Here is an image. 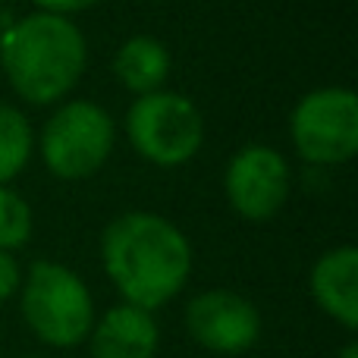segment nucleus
<instances>
[{"instance_id":"9d476101","label":"nucleus","mask_w":358,"mask_h":358,"mask_svg":"<svg viewBox=\"0 0 358 358\" xmlns=\"http://www.w3.org/2000/svg\"><path fill=\"white\" fill-rule=\"evenodd\" d=\"M311 292L327 315L343 327H358V248L343 245L327 252L311 271Z\"/></svg>"},{"instance_id":"1a4fd4ad","label":"nucleus","mask_w":358,"mask_h":358,"mask_svg":"<svg viewBox=\"0 0 358 358\" xmlns=\"http://www.w3.org/2000/svg\"><path fill=\"white\" fill-rule=\"evenodd\" d=\"M157 324L148 308L117 305L110 308L92 336V358H155Z\"/></svg>"},{"instance_id":"f257e3e1","label":"nucleus","mask_w":358,"mask_h":358,"mask_svg":"<svg viewBox=\"0 0 358 358\" xmlns=\"http://www.w3.org/2000/svg\"><path fill=\"white\" fill-rule=\"evenodd\" d=\"M104 267L129 305L157 308L182 289L192 267L182 233L155 214H126L104 233Z\"/></svg>"},{"instance_id":"7ed1b4c3","label":"nucleus","mask_w":358,"mask_h":358,"mask_svg":"<svg viewBox=\"0 0 358 358\" xmlns=\"http://www.w3.org/2000/svg\"><path fill=\"white\" fill-rule=\"evenodd\" d=\"M22 315L38 340L50 346H76L92 330V296L73 271L38 261L25 280Z\"/></svg>"},{"instance_id":"4468645a","label":"nucleus","mask_w":358,"mask_h":358,"mask_svg":"<svg viewBox=\"0 0 358 358\" xmlns=\"http://www.w3.org/2000/svg\"><path fill=\"white\" fill-rule=\"evenodd\" d=\"M16 286H19V267H16V261H13L6 252H0V302H3V299H10Z\"/></svg>"},{"instance_id":"f8f14e48","label":"nucleus","mask_w":358,"mask_h":358,"mask_svg":"<svg viewBox=\"0 0 358 358\" xmlns=\"http://www.w3.org/2000/svg\"><path fill=\"white\" fill-rule=\"evenodd\" d=\"M29 155H31L29 120L19 110H13V107L0 104V185L25 167Z\"/></svg>"},{"instance_id":"dca6fc26","label":"nucleus","mask_w":358,"mask_h":358,"mask_svg":"<svg viewBox=\"0 0 358 358\" xmlns=\"http://www.w3.org/2000/svg\"><path fill=\"white\" fill-rule=\"evenodd\" d=\"M340 358H358V346H355V343H349V346L343 349V355H340Z\"/></svg>"},{"instance_id":"f03ea898","label":"nucleus","mask_w":358,"mask_h":358,"mask_svg":"<svg viewBox=\"0 0 358 358\" xmlns=\"http://www.w3.org/2000/svg\"><path fill=\"white\" fill-rule=\"evenodd\" d=\"M0 60L13 88L31 104H50L63 98L85 69L82 31L57 13L35 16L6 29L0 41Z\"/></svg>"},{"instance_id":"ddd939ff","label":"nucleus","mask_w":358,"mask_h":358,"mask_svg":"<svg viewBox=\"0 0 358 358\" xmlns=\"http://www.w3.org/2000/svg\"><path fill=\"white\" fill-rule=\"evenodd\" d=\"M31 236V210L16 192L0 185V252L25 245Z\"/></svg>"},{"instance_id":"0eeeda50","label":"nucleus","mask_w":358,"mask_h":358,"mask_svg":"<svg viewBox=\"0 0 358 358\" xmlns=\"http://www.w3.org/2000/svg\"><path fill=\"white\" fill-rule=\"evenodd\" d=\"M289 192V170L273 148L252 145L233 157L227 170L229 204L248 220H267L286 201Z\"/></svg>"},{"instance_id":"20e7f679","label":"nucleus","mask_w":358,"mask_h":358,"mask_svg":"<svg viewBox=\"0 0 358 358\" xmlns=\"http://www.w3.org/2000/svg\"><path fill=\"white\" fill-rule=\"evenodd\" d=\"M126 129L138 155L161 167L185 164L204 138L201 113L189 98L173 92L142 94L126 117Z\"/></svg>"},{"instance_id":"2eb2a0df","label":"nucleus","mask_w":358,"mask_h":358,"mask_svg":"<svg viewBox=\"0 0 358 358\" xmlns=\"http://www.w3.org/2000/svg\"><path fill=\"white\" fill-rule=\"evenodd\" d=\"M38 6H44V13H57V16H63V13H79V10H88V6L101 3V0H35Z\"/></svg>"},{"instance_id":"6e6552de","label":"nucleus","mask_w":358,"mask_h":358,"mask_svg":"<svg viewBox=\"0 0 358 358\" xmlns=\"http://www.w3.org/2000/svg\"><path fill=\"white\" fill-rule=\"evenodd\" d=\"M189 334L214 352H245L261 334V317L248 299L227 289H214L198 296L185 311Z\"/></svg>"},{"instance_id":"39448f33","label":"nucleus","mask_w":358,"mask_h":358,"mask_svg":"<svg viewBox=\"0 0 358 358\" xmlns=\"http://www.w3.org/2000/svg\"><path fill=\"white\" fill-rule=\"evenodd\" d=\"M113 148V123L92 101H73L48 120L41 155L60 179L92 176Z\"/></svg>"},{"instance_id":"423d86ee","label":"nucleus","mask_w":358,"mask_h":358,"mask_svg":"<svg viewBox=\"0 0 358 358\" xmlns=\"http://www.w3.org/2000/svg\"><path fill=\"white\" fill-rule=\"evenodd\" d=\"M292 142L311 164H343L358 151V98L346 88H321L299 101Z\"/></svg>"},{"instance_id":"9b49d317","label":"nucleus","mask_w":358,"mask_h":358,"mask_svg":"<svg viewBox=\"0 0 358 358\" xmlns=\"http://www.w3.org/2000/svg\"><path fill=\"white\" fill-rule=\"evenodd\" d=\"M170 73V54L155 38H129L117 54V79L129 92L151 94L161 92L164 79Z\"/></svg>"}]
</instances>
